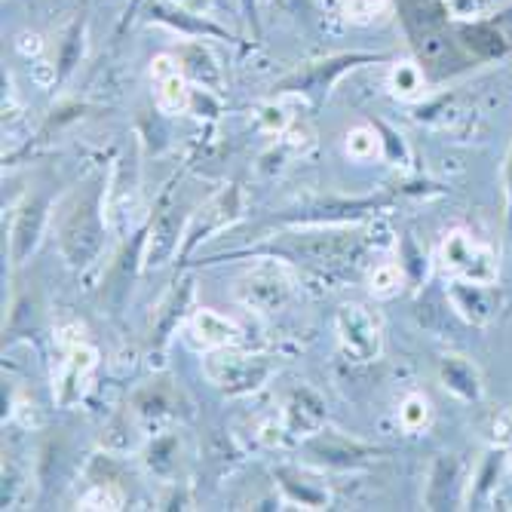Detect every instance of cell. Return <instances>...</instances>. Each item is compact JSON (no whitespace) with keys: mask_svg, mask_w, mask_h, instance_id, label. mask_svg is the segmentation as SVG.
I'll use <instances>...</instances> for the list:
<instances>
[{"mask_svg":"<svg viewBox=\"0 0 512 512\" xmlns=\"http://www.w3.org/2000/svg\"><path fill=\"white\" fill-rule=\"evenodd\" d=\"M175 62L184 77H191L203 89H221V68L215 65V56L206 50L200 40H184L175 50Z\"/></svg>","mask_w":512,"mask_h":512,"instance_id":"cell-12","label":"cell"},{"mask_svg":"<svg viewBox=\"0 0 512 512\" xmlns=\"http://www.w3.org/2000/svg\"><path fill=\"white\" fill-rule=\"evenodd\" d=\"M454 310L460 316H467L473 325H485L494 316V292L488 289V283H476V279H460V283L451 286L448 292Z\"/></svg>","mask_w":512,"mask_h":512,"instance_id":"cell-13","label":"cell"},{"mask_svg":"<svg viewBox=\"0 0 512 512\" xmlns=\"http://www.w3.org/2000/svg\"><path fill=\"white\" fill-rule=\"evenodd\" d=\"M276 7H283L286 13H292V16H301V13H307L310 10V0H273Z\"/></svg>","mask_w":512,"mask_h":512,"instance_id":"cell-34","label":"cell"},{"mask_svg":"<svg viewBox=\"0 0 512 512\" xmlns=\"http://www.w3.org/2000/svg\"><path fill=\"white\" fill-rule=\"evenodd\" d=\"M240 188H227L221 194H215L194 218L188 234H184V252H194L203 240H209L215 230H221L224 224H230L234 218H240Z\"/></svg>","mask_w":512,"mask_h":512,"instance_id":"cell-7","label":"cell"},{"mask_svg":"<svg viewBox=\"0 0 512 512\" xmlns=\"http://www.w3.org/2000/svg\"><path fill=\"white\" fill-rule=\"evenodd\" d=\"M390 56L384 53H341V56H329L310 62L307 68L289 74L286 80H279V92H304V96H325L347 71L359 68V65H375V62H387Z\"/></svg>","mask_w":512,"mask_h":512,"instance_id":"cell-4","label":"cell"},{"mask_svg":"<svg viewBox=\"0 0 512 512\" xmlns=\"http://www.w3.org/2000/svg\"><path fill=\"white\" fill-rule=\"evenodd\" d=\"M92 365H96V353H92L83 341L68 347V359H65L62 378H59V402L62 405H71L83 393V381Z\"/></svg>","mask_w":512,"mask_h":512,"instance_id":"cell-15","label":"cell"},{"mask_svg":"<svg viewBox=\"0 0 512 512\" xmlns=\"http://www.w3.org/2000/svg\"><path fill=\"white\" fill-rule=\"evenodd\" d=\"M442 384L460 396V399H479L482 396V381H479V371L467 362V359H460V356H451L442 362Z\"/></svg>","mask_w":512,"mask_h":512,"instance_id":"cell-18","label":"cell"},{"mask_svg":"<svg viewBox=\"0 0 512 512\" xmlns=\"http://www.w3.org/2000/svg\"><path fill=\"white\" fill-rule=\"evenodd\" d=\"M83 50H86V22L77 19V22L68 25V31L59 40V56H56V77L59 80H65L80 65Z\"/></svg>","mask_w":512,"mask_h":512,"instance_id":"cell-20","label":"cell"},{"mask_svg":"<svg viewBox=\"0 0 512 512\" xmlns=\"http://www.w3.org/2000/svg\"><path fill=\"white\" fill-rule=\"evenodd\" d=\"M362 237L359 234H329V230H316V234H289L279 237L264 249H255V255L267 252L289 261H310V264H341L353 255H359Z\"/></svg>","mask_w":512,"mask_h":512,"instance_id":"cell-2","label":"cell"},{"mask_svg":"<svg viewBox=\"0 0 512 512\" xmlns=\"http://www.w3.org/2000/svg\"><path fill=\"white\" fill-rule=\"evenodd\" d=\"M279 482H283V488L295 497V500H301V506H310V509H319V506H325V491H319V488H310V485H301L304 479H298V473H292V470H279Z\"/></svg>","mask_w":512,"mask_h":512,"instance_id":"cell-24","label":"cell"},{"mask_svg":"<svg viewBox=\"0 0 512 512\" xmlns=\"http://www.w3.org/2000/svg\"><path fill=\"white\" fill-rule=\"evenodd\" d=\"M457 488H460V460L457 457H439L433 476H430V491H427V506L430 509H448L457 503Z\"/></svg>","mask_w":512,"mask_h":512,"instance_id":"cell-16","label":"cell"},{"mask_svg":"<svg viewBox=\"0 0 512 512\" xmlns=\"http://www.w3.org/2000/svg\"><path fill=\"white\" fill-rule=\"evenodd\" d=\"M178 240H181L178 221L169 212H163L160 221L154 224V237H151V249H148V264H154V267L166 264L169 255L178 249Z\"/></svg>","mask_w":512,"mask_h":512,"instance_id":"cell-21","label":"cell"},{"mask_svg":"<svg viewBox=\"0 0 512 512\" xmlns=\"http://www.w3.org/2000/svg\"><path fill=\"white\" fill-rule=\"evenodd\" d=\"M347 151L356 157V160H368L381 151V138L375 132V126H356L350 135H347Z\"/></svg>","mask_w":512,"mask_h":512,"instance_id":"cell-25","label":"cell"},{"mask_svg":"<svg viewBox=\"0 0 512 512\" xmlns=\"http://www.w3.org/2000/svg\"><path fill=\"white\" fill-rule=\"evenodd\" d=\"M240 10H243L246 22L252 25V31H255V40H258V37H261V22H258V0H240Z\"/></svg>","mask_w":512,"mask_h":512,"instance_id":"cell-33","label":"cell"},{"mask_svg":"<svg viewBox=\"0 0 512 512\" xmlns=\"http://www.w3.org/2000/svg\"><path fill=\"white\" fill-rule=\"evenodd\" d=\"M80 503H83V509H120L123 494L114 485H99L92 494H86Z\"/></svg>","mask_w":512,"mask_h":512,"instance_id":"cell-29","label":"cell"},{"mask_svg":"<svg viewBox=\"0 0 512 512\" xmlns=\"http://www.w3.org/2000/svg\"><path fill=\"white\" fill-rule=\"evenodd\" d=\"M322 424H325V402L310 387L295 390L286 405V430L295 439H307V436H316Z\"/></svg>","mask_w":512,"mask_h":512,"instance_id":"cell-10","label":"cell"},{"mask_svg":"<svg viewBox=\"0 0 512 512\" xmlns=\"http://www.w3.org/2000/svg\"><path fill=\"white\" fill-rule=\"evenodd\" d=\"M390 13V0H344V19L353 25H375Z\"/></svg>","mask_w":512,"mask_h":512,"instance_id":"cell-23","label":"cell"},{"mask_svg":"<svg viewBox=\"0 0 512 512\" xmlns=\"http://www.w3.org/2000/svg\"><path fill=\"white\" fill-rule=\"evenodd\" d=\"M191 335L197 344H203L209 350H221L237 338V325L224 316H218L215 310H200L191 319Z\"/></svg>","mask_w":512,"mask_h":512,"instance_id":"cell-17","label":"cell"},{"mask_svg":"<svg viewBox=\"0 0 512 512\" xmlns=\"http://www.w3.org/2000/svg\"><path fill=\"white\" fill-rule=\"evenodd\" d=\"M172 448H175V439L172 436H166V439H157L154 445H151V457H148V463L157 470V473H169L172 470Z\"/></svg>","mask_w":512,"mask_h":512,"instance_id":"cell-30","label":"cell"},{"mask_svg":"<svg viewBox=\"0 0 512 512\" xmlns=\"http://www.w3.org/2000/svg\"><path fill=\"white\" fill-rule=\"evenodd\" d=\"M145 4H148V0H129V7H126V13H123V19H120V31H123V28H126L132 19H135V13L142 10Z\"/></svg>","mask_w":512,"mask_h":512,"instance_id":"cell-35","label":"cell"},{"mask_svg":"<svg viewBox=\"0 0 512 512\" xmlns=\"http://www.w3.org/2000/svg\"><path fill=\"white\" fill-rule=\"evenodd\" d=\"M273 371V362L264 356H246V353H227L224 347L215 350L206 359V375L209 381L224 390L227 396H243L258 390Z\"/></svg>","mask_w":512,"mask_h":512,"instance_id":"cell-3","label":"cell"},{"mask_svg":"<svg viewBox=\"0 0 512 512\" xmlns=\"http://www.w3.org/2000/svg\"><path fill=\"white\" fill-rule=\"evenodd\" d=\"M445 264L460 279H476V283H491L497 273L491 264V255L479 243H473V237L463 234V230H457V234L445 240Z\"/></svg>","mask_w":512,"mask_h":512,"instance_id":"cell-8","label":"cell"},{"mask_svg":"<svg viewBox=\"0 0 512 512\" xmlns=\"http://www.w3.org/2000/svg\"><path fill=\"white\" fill-rule=\"evenodd\" d=\"M191 292H194V283H191V279H184L181 289L175 286V289L166 295V301L160 304V310L154 313V335H157V344H160V347H163V344L169 341V335L175 332V325H178L184 307H188V301H191Z\"/></svg>","mask_w":512,"mask_h":512,"instance_id":"cell-19","label":"cell"},{"mask_svg":"<svg viewBox=\"0 0 512 512\" xmlns=\"http://www.w3.org/2000/svg\"><path fill=\"white\" fill-rule=\"evenodd\" d=\"M500 467H503V451H491L482 463V470L476 476V497H488L491 488H494V479L500 476Z\"/></svg>","mask_w":512,"mask_h":512,"instance_id":"cell-28","label":"cell"},{"mask_svg":"<svg viewBox=\"0 0 512 512\" xmlns=\"http://www.w3.org/2000/svg\"><path fill=\"white\" fill-rule=\"evenodd\" d=\"M338 338L353 359H359V362L378 359V353H381V322L362 304H347L338 313Z\"/></svg>","mask_w":512,"mask_h":512,"instance_id":"cell-6","label":"cell"},{"mask_svg":"<svg viewBox=\"0 0 512 512\" xmlns=\"http://www.w3.org/2000/svg\"><path fill=\"white\" fill-rule=\"evenodd\" d=\"M310 451L322 460L329 463V467H356V463L368 460L375 454V448L368 445H359V442H350L344 436H335V433H316L313 442H310Z\"/></svg>","mask_w":512,"mask_h":512,"instance_id":"cell-14","label":"cell"},{"mask_svg":"<svg viewBox=\"0 0 512 512\" xmlns=\"http://www.w3.org/2000/svg\"><path fill=\"white\" fill-rule=\"evenodd\" d=\"M399 421H402V427L405 430H421V427H427V421H430V402L424 399V396H408L405 402H402V408H399Z\"/></svg>","mask_w":512,"mask_h":512,"instance_id":"cell-26","label":"cell"},{"mask_svg":"<svg viewBox=\"0 0 512 512\" xmlns=\"http://www.w3.org/2000/svg\"><path fill=\"white\" fill-rule=\"evenodd\" d=\"M460 37L479 59H497V56L506 53V40L488 25H467L460 31Z\"/></svg>","mask_w":512,"mask_h":512,"instance_id":"cell-22","label":"cell"},{"mask_svg":"<svg viewBox=\"0 0 512 512\" xmlns=\"http://www.w3.org/2000/svg\"><path fill=\"white\" fill-rule=\"evenodd\" d=\"M102 200H105V181L92 178L68 203V209L59 221V249L71 267H86L102 252V243H105Z\"/></svg>","mask_w":512,"mask_h":512,"instance_id":"cell-1","label":"cell"},{"mask_svg":"<svg viewBox=\"0 0 512 512\" xmlns=\"http://www.w3.org/2000/svg\"><path fill=\"white\" fill-rule=\"evenodd\" d=\"M402 286V267H378L375 273H371V292L381 295V298H390L396 295Z\"/></svg>","mask_w":512,"mask_h":512,"instance_id":"cell-27","label":"cell"},{"mask_svg":"<svg viewBox=\"0 0 512 512\" xmlns=\"http://www.w3.org/2000/svg\"><path fill=\"white\" fill-rule=\"evenodd\" d=\"M292 273L276 261H261L255 264L249 273L240 276L237 283V298L246 307H255L261 313H273L279 307H286V301L292 298Z\"/></svg>","mask_w":512,"mask_h":512,"instance_id":"cell-5","label":"cell"},{"mask_svg":"<svg viewBox=\"0 0 512 512\" xmlns=\"http://www.w3.org/2000/svg\"><path fill=\"white\" fill-rule=\"evenodd\" d=\"M148 7V4H145ZM148 16H151V22H160V25H166V28H172V31H178V34H184V37H215V40H227V43H237V34H230L227 28H221V25H215V22H209V19H203V16H194V13H188V10H181V7H169V4H151L148 7Z\"/></svg>","mask_w":512,"mask_h":512,"instance_id":"cell-9","label":"cell"},{"mask_svg":"<svg viewBox=\"0 0 512 512\" xmlns=\"http://www.w3.org/2000/svg\"><path fill=\"white\" fill-rule=\"evenodd\" d=\"M393 86H396V92L399 89L402 92H414L417 86H421V77H417V71L411 65H399L396 74H393Z\"/></svg>","mask_w":512,"mask_h":512,"instance_id":"cell-31","label":"cell"},{"mask_svg":"<svg viewBox=\"0 0 512 512\" xmlns=\"http://www.w3.org/2000/svg\"><path fill=\"white\" fill-rule=\"evenodd\" d=\"M43 224H46V200L43 197H31L13 221V261L22 264L40 243L43 234Z\"/></svg>","mask_w":512,"mask_h":512,"instance_id":"cell-11","label":"cell"},{"mask_svg":"<svg viewBox=\"0 0 512 512\" xmlns=\"http://www.w3.org/2000/svg\"><path fill=\"white\" fill-rule=\"evenodd\" d=\"M503 188H506V221H509V234H512V151L503 166Z\"/></svg>","mask_w":512,"mask_h":512,"instance_id":"cell-32","label":"cell"}]
</instances>
